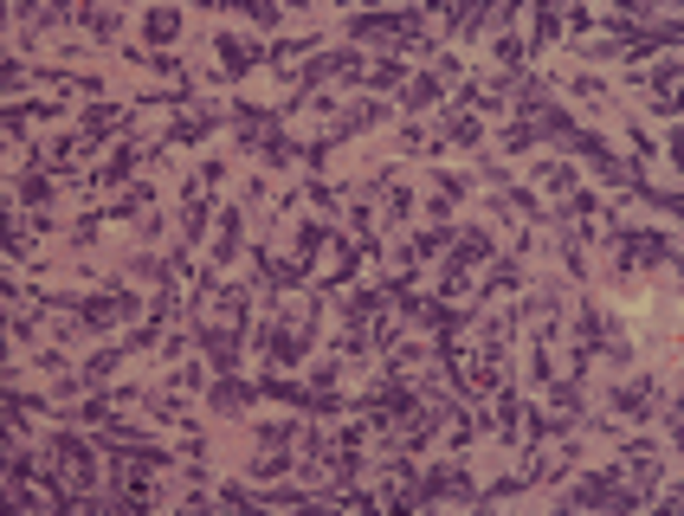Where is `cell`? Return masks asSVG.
Listing matches in <instances>:
<instances>
[{
  "label": "cell",
  "instance_id": "cell-9",
  "mask_svg": "<svg viewBox=\"0 0 684 516\" xmlns=\"http://www.w3.org/2000/svg\"><path fill=\"white\" fill-rule=\"evenodd\" d=\"M297 433H304V419H252V439L258 446H297Z\"/></svg>",
  "mask_w": 684,
  "mask_h": 516
},
{
  "label": "cell",
  "instance_id": "cell-6",
  "mask_svg": "<svg viewBox=\"0 0 684 516\" xmlns=\"http://www.w3.org/2000/svg\"><path fill=\"white\" fill-rule=\"evenodd\" d=\"M439 103H446V85H439L433 71L407 78L401 91H394V110H401V117H427V110H439Z\"/></svg>",
  "mask_w": 684,
  "mask_h": 516
},
{
  "label": "cell",
  "instance_id": "cell-4",
  "mask_svg": "<svg viewBox=\"0 0 684 516\" xmlns=\"http://www.w3.org/2000/svg\"><path fill=\"white\" fill-rule=\"evenodd\" d=\"M633 85H646V97H653V110L665 123L678 117V59H665L658 71H633Z\"/></svg>",
  "mask_w": 684,
  "mask_h": 516
},
{
  "label": "cell",
  "instance_id": "cell-2",
  "mask_svg": "<svg viewBox=\"0 0 684 516\" xmlns=\"http://www.w3.org/2000/svg\"><path fill=\"white\" fill-rule=\"evenodd\" d=\"M265 64H272V46H265V39H246V32H233V27L214 32V71H219V85H240V78L265 71Z\"/></svg>",
  "mask_w": 684,
  "mask_h": 516
},
{
  "label": "cell",
  "instance_id": "cell-3",
  "mask_svg": "<svg viewBox=\"0 0 684 516\" xmlns=\"http://www.w3.org/2000/svg\"><path fill=\"white\" fill-rule=\"evenodd\" d=\"M258 400H265V394H258V381H246V375H214V381H207V407H214L219 419H233V426H240Z\"/></svg>",
  "mask_w": 684,
  "mask_h": 516
},
{
  "label": "cell",
  "instance_id": "cell-10",
  "mask_svg": "<svg viewBox=\"0 0 684 516\" xmlns=\"http://www.w3.org/2000/svg\"><path fill=\"white\" fill-rule=\"evenodd\" d=\"M536 188H543V194H556V200H568V194H575V168L549 156L543 168H536Z\"/></svg>",
  "mask_w": 684,
  "mask_h": 516
},
{
  "label": "cell",
  "instance_id": "cell-11",
  "mask_svg": "<svg viewBox=\"0 0 684 516\" xmlns=\"http://www.w3.org/2000/svg\"><path fill=\"white\" fill-rule=\"evenodd\" d=\"M524 149H543L536 123H504L498 129V156H524Z\"/></svg>",
  "mask_w": 684,
  "mask_h": 516
},
{
  "label": "cell",
  "instance_id": "cell-5",
  "mask_svg": "<svg viewBox=\"0 0 684 516\" xmlns=\"http://www.w3.org/2000/svg\"><path fill=\"white\" fill-rule=\"evenodd\" d=\"M182 32H187L182 7H149V13H143V52H168Z\"/></svg>",
  "mask_w": 684,
  "mask_h": 516
},
{
  "label": "cell",
  "instance_id": "cell-8",
  "mask_svg": "<svg viewBox=\"0 0 684 516\" xmlns=\"http://www.w3.org/2000/svg\"><path fill=\"white\" fill-rule=\"evenodd\" d=\"M362 85H374V91H401L407 85V52H381V59H369V78Z\"/></svg>",
  "mask_w": 684,
  "mask_h": 516
},
{
  "label": "cell",
  "instance_id": "cell-12",
  "mask_svg": "<svg viewBox=\"0 0 684 516\" xmlns=\"http://www.w3.org/2000/svg\"><path fill=\"white\" fill-rule=\"evenodd\" d=\"M246 20L252 27H284V13L279 7H265V0H246Z\"/></svg>",
  "mask_w": 684,
  "mask_h": 516
},
{
  "label": "cell",
  "instance_id": "cell-1",
  "mask_svg": "<svg viewBox=\"0 0 684 516\" xmlns=\"http://www.w3.org/2000/svg\"><path fill=\"white\" fill-rule=\"evenodd\" d=\"M561 504L568 510H639V490L626 484V465H588Z\"/></svg>",
  "mask_w": 684,
  "mask_h": 516
},
{
  "label": "cell",
  "instance_id": "cell-7",
  "mask_svg": "<svg viewBox=\"0 0 684 516\" xmlns=\"http://www.w3.org/2000/svg\"><path fill=\"white\" fill-rule=\"evenodd\" d=\"M524 39H529V52H549L561 39V7H536V13H524Z\"/></svg>",
  "mask_w": 684,
  "mask_h": 516
}]
</instances>
